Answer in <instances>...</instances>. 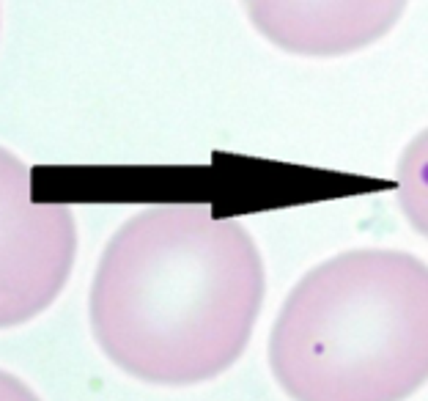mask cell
<instances>
[{
	"mask_svg": "<svg viewBox=\"0 0 428 401\" xmlns=\"http://www.w3.org/2000/svg\"><path fill=\"white\" fill-rule=\"evenodd\" d=\"M0 401H42L19 377L0 368Z\"/></svg>",
	"mask_w": 428,
	"mask_h": 401,
	"instance_id": "cell-6",
	"label": "cell"
},
{
	"mask_svg": "<svg viewBox=\"0 0 428 401\" xmlns=\"http://www.w3.org/2000/svg\"><path fill=\"white\" fill-rule=\"evenodd\" d=\"M269 366L294 401H407L428 382V264L365 247L313 267L285 297Z\"/></svg>",
	"mask_w": 428,
	"mask_h": 401,
	"instance_id": "cell-2",
	"label": "cell"
},
{
	"mask_svg": "<svg viewBox=\"0 0 428 401\" xmlns=\"http://www.w3.org/2000/svg\"><path fill=\"white\" fill-rule=\"evenodd\" d=\"M398 204L409 226L428 240V130H423L398 160Z\"/></svg>",
	"mask_w": 428,
	"mask_h": 401,
	"instance_id": "cell-5",
	"label": "cell"
},
{
	"mask_svg": "<svg viewBox=\"0 0 428 401\" xmlns=\"http://www.w3.org/2000/svg\"><path fill=\"white\" fill-rule=\"evenodd\" d=\"M74 256L69 206L33 201L28 165L0 149V330L44 314L64 292Z\"/></svg>",
	"mask_w": 428,
	"mask_h": 401,
	"instance_id": "cell-3",
	"label": "cell"
},
{
	"mask_svg": "<svg viewBox=\"0 0 428 401\" xmlns=\"http://www.w3.org/2000/svg\"><path fill=\"white\" fill-rule=\"evenodd\" d=\"M264 292V261L242 223L198 204H162L113 234L88 314L99 349L124 374L181 388L242 357Z\"/></svg>",
	"mask_w": 428,
	"mask_h": 401,
	"instance_id": "cell-1",
	"label": "cell"
},
{
	"mask_svg": "<svg viewBox=\"0 0 428 401\" xmlns=\"http://www.w3.org/2000/svg\"><path fill=\"white\" fill-rule=\"evenodd\" d=\"M258 33L294 55L357 53L401 19L407 0H242Z\"/></svg>",
	"mask_w": 428,
	"mask_h": 401,
	"instance_id": "cell-4",
	"label": "cell"
}]
</instances>
